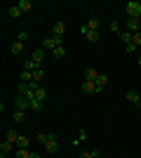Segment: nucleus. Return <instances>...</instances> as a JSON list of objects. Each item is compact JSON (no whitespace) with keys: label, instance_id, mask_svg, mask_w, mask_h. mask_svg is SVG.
I'll use <instances>...</instances> for the list:
<instances>
[{"label":"nucleus","instance_id":"24","mask_svg":"<svg viewBox=\"0 0 141 158\" xmlns=\"http://www.w3.org/2000/svg\"><path fill=\"white\" fill-rule=\"evenodd\" d=\"M35 69H38V64H35L33 59H28V61H24V71H31V73H33Z\"/></svg>","mask_w":141,"mask_h":158},{"label":"nucleus","instance_id":"6","mask_svg":"<svg viewBox=\"0 0 141 158\" xmlns=\"http://www.w3.org/2000/svg\"><path fill=\"white\" fill-rule=\"evenodd\" d=\"M127 102H132L134 106H141V94L136 90H127Z\"/></svg>","mask_w":141,"mask_h":158},{"label":"nucleus","instance_id":"14","mask_svg":"<svg viewBox=\"0 0 141 158\" xmlns=\"http://www.w3.org/2000/svg\"><path fill=\"white\" fill-rule=\"evenodd\" d=\"M96 76H99V71H96V69H92V66H89V69H85V80L94 83V80H96Z\"/></svg>","mask_w":141,"mask_h":158},{"label":"nucleus","instance_id":"19","mask_svg":"<svg viewBox=\"0 0 141 158\" xmlns=\"http://www.w3.org/2000/svg\"><path fill=\"white\" fill-rule=\"evenodd\" d=\"M19 80H21V83H31V80H33V73H31V71H24V69H21Z\"/></svg>","mask_w":141,"mask_h":158},{"label":"nucleus","instance_id":"33","mask_svg":"<svg viewBox=\"0 0 141 158\" xmlns=\"http://www.w3.org/2000/svg\"><path fill=\"white\" fill-rule=\"evenodd\" d=\"M31 87H28V83H19V94H26Z\"/></svg>","mask_w":141,"mask_h":158},{"label":"nucleus","instance_id":"27","mask_svg":"<svg viewBox=\"0 0 141 158\" xmlns=\"http://www.w3.org/2000/svg\"><path fill=\"white\" fill-rule=\"evenodd\" d=\"M85 139H87V130H80V132H78V139H73V144L78 146L80 142H85Z\"/></svg>","mask_w":141,"mask_h":158},{"label":"nucleus","instance_id":"23","mask_svg":"<svg viewBox=\"0 0 141 158\" xmlns=\"http://www.w3.org/2000/svg\"><path fill=\"white\" fill-rule=\"evenodd\" d=\"M10 50H12V54H21V50H24V43H19V40H14Z\"/></svg>","mask_w":141,"mask_h":158},{"label":"nucleus","instance_id":"21","mask_svg":"<svg viewBox=\"0 0 141 158\" xmlns=\"http://www.w3.org/2000/svg\"><path fill=\"white\" fill-rule=\"evenodd\" d=\"M0 151H2V153H10V151H14V144L5 139V142H0Z\"/></svg>","mask_w":141,"mask_h":158},{"label":"nucleus","instance_id":"25","mask_svg":"<svg viewBox=\"0 0 141 158\" xmlns=\"http://www.w3.org/2000/svg\"><path fill=\"white\" fill-rule=\"evenodd\" d=\"M120 40L125 43V45H129V43H132V33L129 31H120Z\"/></svg>","mask_w":141,"mask_h":158},{"label":"nucleus","instance_id":"29","mask_svg":"<svg viewBox=\"0 0 141 158\" xmlns=\"http://www.w3.org/2000/svg\"><path fill=\"white\" fill-rule=\"evenodd\" d=\"M17 137H19V132H14V130H7V142L17 144Z\"/></svg>","mask_w":141,"mask_h":158},{"label":"nucleus","instance_id":"16","mask_svg":"<svg viewBox=\"0 0 141 158\" xmlns=\"http://www.w3.org/2000/svg\"><path fill=\"white\" fill-rule=\"evenodd\" d=\"M52 57H54V59H64V57H66V47H64V45L54 47V50H52Z\"/></svg>","mask_w":141,"mask_h":158},{"label":"nucleus","instance_id":"15","mask_svg":"<svg viewBox=\"0 0 141 158\" xmlns=\"http://www.w3.org/2000/svg\"><path fill=\"white\" fill-rule=\"evenodd\" d=\"M17 7H19L21 12H31V10H33V2H31V0H19Z\"/></svg>","mask_w":141,"mask_h":158},{"label":"nucleus","instance_id":"1","mask_svg":"<svg viewBox=\"0 0 141 158\" xmlns=\"http://www.w3.org/2000/svg\"><path fill=\"white\" fill-rule=\"evenodd\" d=\"M125 12H127L129 19H141V2H139V0H129Z\"/></svg>","mask_w":141,"mask_h":158},{"label":"nucleus","instance_id":"34","mask_svg":"<svg viewBox=\"0 0 141 158\" xmlns=\"http://www.w3.org/2000/svg\"><path fill=\"white\" fill-rule=\"evenodd\" d=\"M17 40H19V43H26V40H28V33H26V31H21V33H19V38H17Z\"/></svg>","mask_w":141,"mask_h":158},{"label":"nucleus","instance_id":"32","mask_svg":"<svg viewBox=\"0 0 141 158\" xmlns=\"http://www.w3.org/2000/svg\"><path fill=\"white\" fill-rule=\"evenodd\" d=\"M35 142H38V144H42V146H45V142H47V132H40V135L35 137Z\"/></svg>","mask_w":141,"mask_h":158},{"label":"nucleus","instance_id":"11","mask_svg":"<svg viewBox=\"0 0 141 158\" xmlns=\"http://www.w3.org/2000/svg\"><path fill=\"white\" fill-rule=\"evenodd\" d=\"M64 33H66V24H64V21H57V24H54L52 26V35H64Z\"/></svg>","mask_w":141,"mask_h":158},{"label":"nucleus","instance_id":"10","mask_svg":"<svg viewBox=\"0 0 141 158\" xmlns=\"http://www.w3.org/2000/svg\"><path fill=\"white\" fill-rule=\"evenodd\" d=\"M42 80H45V71H42V66H38V69L33 71V80H31V83H35V85H40Z\"/></svg>","mask_w":141,"mask_h":158},{"label":"nucleus","instance_id":"38","mask_svg":"<svg viewBox=\"0 0 141 158\" xmlns=\"http://www.w3.org/2000/svg\"><path fill=\"white\" fill-rule=\"evenodd\" d=\"M0 158H7V153H2V151H0Z\"/></svg>","mask_w":141,"mask_h":158},{"label":"nucleus","instance_id":"3","mask_svg":"<svg viewBox=\"0 0 141 158\" xmlns=\"http://www.w3.org/2000/svg\"><path fill=\"white\" fill-rule=\"evenodd\" d=\"M14 109H17V111H31V102H28L24 94H17V99H14Z\"/></svg>","mask_w":141,"mask_h":158},{"label":"nucleus","instance_id":"30","mask_svg":"<svg viewBox=\"0 0 141 158\" xmlns=\"http://www.w3.org/2000/svg\"><path fill=\"white\" fill-rule=\"evenodd\" d=\"M10 17H12V19H17V17H21V10H19V7H17V5H14V7H10Z\"/></svg>","mask_w":141,"mask_h":158},{"label":"nucleus","instance_id":"31","mask_svg":"<svg viewBox=\"0 0 141 158\" xmlns=\"http://www.w3.org/2000/svg\"><path fill=\"white\" fill-rule=\"evenodd\" d=\"M132 45H134V47L141 45V33H132Z\"/></svg>","mask_w":141,"mask_h":158},{"label":"nucleus","instance_id":"2","mask_svg":"<svg viewBox=\"0 0 141 158\" xmlns=\"http://www.w3.org/2000/svg\"><path fill=\"white\" fill-rule=\"evenodd\" d=\"M59 45H61V38H59V35H52V38H45V40L40 43V47L45 50V52H47V50L52 52L54 47H59Z\"/></svg>","mask_w":141,"mask_h":158},{"label":"nucleus","instance_id":"28","mask_svg":"<svg viewBox=\"0 0 141 158\" xmlns=\"http://www.w3.org/2000/svg\"><path fill=\"white\" fill-rule=\"evenodd\" d=\"M85 38H87L89 43H96V40H99V31H87V35H85Z\"/></svg>","mask_w":141,"mask_h":158},{"label":"nucleus","instance_id":"9","mask_svg":"<svg viewBox=\"0 0 141 158\" xmlns=\"http://www.w3.org/2000/svg\"><path fill=\"white\" fill-rule=\"evenodd\" d=\"M31 59H33L35 64L40 66V64H42V59H45V50H42V47H38V50H33V54H31Z\"/></svg>","mask_w":141,"mask_h":158},{"label":"nucleus","instance_id":"13","mask_svg":"<svg viewBox=\"0 0 141 158\" xmlns=\"http://www.w3.org/2000/svg\"><path fill=\"white\" fill-rule=\"evenodd\" d=\"M99 17H96V14H94V17H89V21L87 24H85V26H87V31H99Z\"/></svg>","mask_w":141,"mask_h":158},{"label":"nucleus","instance_id":"22","mask_svg":"<svg viewBox=\"0 0 141 158\" xmlns=\"http://www.w3.org/2000/svg\"><path fill=\"white\" fill-rule=\"evenodd\" d=\"M31 111H33V113H40V111H42V102H38V99H31Z\"/></svg>","mask_w":141,"mask_h":158},{"label":"nucleus","instance_id":"8","mask_svg":"<svg viewBox=\"0 0 141 158\" xmlns=\"http://www.w3.org/2000/svg\"><path fill=\"white\" fill-rule=\"evenodd\" d=\"M33 99H38V102H45V99H47V90H45L42 85H38V87L33 90Z\"/></svg>","mask_w":141,"mask_h":158},{"label":"nucleus","instance_id":"7","mask_svg":"<svg viewBox=\"0 0 141 158\" xmlns=\"http://www.w3.org/2000/svg\"><path fill=\"white\" fill-rule=\"evenodd\" d=\"M17 149H28V146H31V137H26V135H19V137H17Z\"/></svg>","mask_w":141,"mask_h":158},{"label":"nucleus","instance_id":"12","mask_svg":"<svg viewBox=\"0 0 141 158\" xmlns=\"http://www.w3.org/2000/svg\"><path fill=\"white\" fill-rule=\"evenodd\" d=\"M106 83H108V76H106V73H99V76H96V80H94L96 92H99V90H104V85H106Z\"/></svg>","mask_w":141,"mask_h":158},{"label":"nucleus","instance_id":"39","mask_svg":"<svg viewBox=\"0 0 141 158\" xmlns=\"http://www.w3.org/2000/svg\"><path fill=\"white\" fill-rule=\"evenodd\" d=\"M139 33H141V31H139Z\"/></svg>","mask_w":141,"mask_h":158},{"label":"nucleus","instance_id":"5","mask_svg":"<svg viewBox=\"0 0 141 158\" xmlns=\"http://www.w3.org/2000/svg\"><path fill=\"white\" fill-rule=\"evenodd\" d=\"M125 31L139 33V31H141V19H129V17H127V28H125Z\"/></svg>","mask_w":141,"mask_h":158},{"label":"nucleus","instance_id":"18","mask_svg":"<svg viewBox=\"0 0 141 158\" xmlns=\"http://www.w3.org/2000/svg\"><path fill=\"white\" fill-rule=\"evenodd\" d=\"M31 149H14V158H31Z\"/></svg>","mask_w":141,"mask_h":158},{"label":"nucleus","instance_id":"20","mask_svg":"<svg viewBox=\"0 0 141 158\" xmlns=\"http://www.w3.org/2000/svg\"><path fill=\"white\" fill-rule=\"evenodd\" d=\"M12 120H14V123H24V120H26V111H17V109H14Z\"/></svg>","mask_w":141,"mask_h":158},{"label":"nucleus","instance_id":"26","mask_svg":"<svg viewBox=\"0 0 141 158\" xmlns=\"http://www.w3.org/2000/svg\"><path fill=\"white\" fill-rule=\"evenodd\" d=\"M99 156V149H92V151H82L80 158H96Z\"/></svg>","mask_w":141,"mask_h":158},{"label":"nucleus","instance_id":"36","mask_svg":"<svg viewBox=\"0 0 141 158\" xmlns=\"http://www.w3.org/2000/svg\"><path fill=\"white\" fill-rule=\"evenodd\" d=\"M136 64H139V71H141V57H139V59H136Z\"/></svg>","mask_w":141,"mask_h":158},{"label":"nucleus","instance_id":"17","mask_svg":"<svg viewBox=\"0 0 141 158\" xmlns=\"http://www.w3.org/2000/svg\"><path fill=\"white\" fill-rule=\"evenodd\" d=\"M82 92H85V94H94V92H96V85L89 83V80H85V83H82Z\"/></svg>","mask_w":141,"mask_h":158},{"label":"nucleus","instance_id":"37","mask_svg":"<svg viewBox=\"0 0 141 158\" xmlns=\"http://www.w3.org/2000/svg\"><path fill=\"white\" fill-rule=\"evenodd\" d=\"M2 109H5V104H2V102H0V113H2Z\"/></svg>","mask_w":141,"mask_h":158},{"label":"nucleus","instance_id":"4","mask_svg":"<svg viewBox=\"0 0 141 158\" xmlns=\"http://www.w3.org/2000/svg\"><path fill=\"white\" fill-rule=\"evenodd\" d=\"M45 149H47L49 153H57V151H59V142H57V135H47Z\"/></svg>","mask_w":141,"mask_h":158},{"label":"nucleus","instance_id":"35","mask_svg":"<svg viewBox=\"0 0 141 158\" xmlns=\"http://www.w3.org/2000/svg\"><path fill=\"white\" fill-rule=\"evenodd\" d=\"M111 31H115V33H120V24H118V21H113V24H111Z\"/></svg>","mask_w":141,"mask_h":158}]
</instances>
